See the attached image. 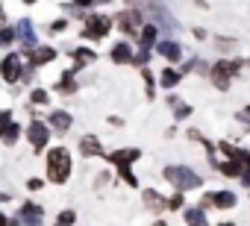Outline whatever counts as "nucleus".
<instances>
[{
  "label": "nucleus",
  "mask_w": 250,
  "mask_h": 226,
  "mask_svg": "<svg viewBox=\"0 0 250 226\" xmlns=\"http://www.w3.org/2000/svg\"><path fill=\"white\" fill-rule=\"evenodd\" d=\"M27 138H30V147H33L36 153H42V150H47V141H50V127H47L44 121H33V124L27 127Z\"/></svg>",
  "instance_id": "7"
},
{
  "label": "nucleus",
  "mask_w": 250,
  "mask_h": 226,
  "mask_svg": "<svg viewBox=\"0 0 250 226\" xmlns=\"http://www.w3.org/2000/svg\"><path fill=\"white\" fill-rule=\"evenodd\" d=\"M156 53H159L165 62H180V59H183V44L174 41V38H165V41H156Z\"/></svg>",
  "instance_id": "13"
},
{
  "label": "nucleus",
  "mask_w": 250,
  "mask_h": 226,
  "mask_svg": "<svg viewBox=\"0 0 250 226\" xmlns=\"http://www.w3.org/2000/svg\"><path fill=\"white\" fill-rule=\"evenodd\" d=\"M183 220H186L188 226H209L206 208H200V206H186V208H183Z\"/></svg>",
  "instance_id": "15"
},
{
  "label": "nucleus",
  "mask_w": 250,
  "mask_h": 226,
  "mask_svg": "<svg viewBox=\"0 0 250 226\" xmlns=\"http://www.w3.org/2000/svg\"><path fill=\"white\" fill-rule=\"evenodd\" d=\"M71 56H74V71H80V68H85V65L97 62V53H94V50H88V47H77V50H71Z\"/></svg>",
  "instance_id": "17"
},
{
  "label": "nucleus",
  "mask_w": 250,
  "mask_h": 226,
  "mask_svg": "<svg viewBox=\"0 0 250 226\" xmlns=\"http://www.w3.org/2000/svg\"><path fill=\"white\" fill-rule=\"evenodd\" d=\"M74 223H77V211H74V208L59 211V214H56V220H53V226H74Z\"/></svg>",
  "instance_id": "25"
},
{
  "label": "nucleus",
  "mask_w": 250,
  "mask_h": 226,
  "mask_svg": "<svg viewBox=\"0 0 250 226\" xmlns=\"http://www.w3.org/2000/svg\"><path fill=\"white\" fill-rule=\"evenodd\" d=\"M180 79H183V74H180V71H174V68H165V71L159 74V82H162V88H174Z\"/></svg>",
  "instance_id": "24"
},
{
  "label": "nucleus",
  "mask_w": 250,
  "mask_h": 226,
  "mask_svg": "<svg viewBox=\"0 0 250 226\" xmlns=\"http://www.w3.org/2000/svg\"><path fill=\"white\" fill-rule=\"evenodd\" d=\"M21 74H24L21 53H6L3 59H0V79H3V82H18Z\"/></svg>",
  "instance_id": "5"
},
{
  "label": "nucleus",
  "mask_w": 250,
  "mask_h": 226,
  "mask_svg": "<svg viewBox=\"0 0 250 226\" xmlns=\"http://www.w3.org/2000/svg\"><path fill=\"white\" fill-rule=\"evenodd\" d=\"M74 6H80V9H85V6H91V0H74Z\"/></svg>",
  "instance_id": "40"
},
{
  "label": "nucleus",
  "mask_w": 250,
  "mask_h": 226,
  "mask_svg": "<svg viewBox=\"0 0 250 226\" xmlns=\"http://www.w3.org/2000/svg\"><path fill=\"white\" fill-rule=\"evenodd\" d=\"M238 65L241 62H229V59H221V62L212 65V79H215L218 91H229L232 76H238Z\"/></svg>",
  "instance_id": "3"
},
{
  "label": "nucleus",
  "mask_w": 250,
  "mask_h": 226,
  "mask_svg": "<svg viewBox=\"0 0 250 226\" xmlns=\"http://www.w3.org/2000/svg\"><path fill=\"white\" fill-rule=\"evenodd\" d=\"M47 127L56 130V132H68L74 127V115H71V112H65V109H53L50 118H47Z\"/></svg>",
  "instance_id": "11"
},
{
  "label": "nucleus",
  "mask_w": 250,
  "mask_h": 226,
  "mask_svg": "<svg viewBox=\"0 0 250 226\" xmlns=\"http://www.w3.org/2000/svg\"><path fill=\"white\" fill-rule=\"evenodd\" d=\"M191 33H194V38H206V30H200V27H194Z\"/></svg>",
  "instance_id": "39"
},
{
  "label": "nucleus",
  "mask_w": 250,
  "mask_h": 226,
  "mask_svg": "<svg viewBox=\"0 0 250 226\" xmlns=\"http://www.w3.org/2000/svg\"><path fill=\"white\" fill-rule=\"evenodd\" d=\"M153 226H165V223H162V220H159V223H153Z\"/></svg>",
  "instance_id": "48"
},
{
  "label": "nucleus",
  "mask_w": 250,
  "mask_h": 226,
  "mask_svg": "<svg viewBox=\"0 0 250 226\" xmlns=\"http://www.w3.org/2000/svg\"><path fill=\"white\" fill-rule=\"evenodd\" d=\"M238 179H241V185H247V188H250V170H241V176H238Z\"/></svg>",
  "instance_id": "38"
},
{
  "label": "nucleus",
  "mask_w": 250,
  "mask_h": 226,
  "mask_svg": "<svg viewBox=\"0 0 250 226\" xmlns=\"http://www.w3.org/2000/svg\"><path fill=\"white\" fill-rule=\"evenodd\" d=\"M6 223H9V217H6L3 211H0V226H6Z\"/></svg>",
  "instance_id": "43"
},
{
  "label": "nucleus",
  "mask_w": 250,
  "mask_h": 226,
  "mask_svg": "<svg viewBox=\"0 0 250 226\" xmlns=\"http://www.w3.org/2000/svg\"><path fill=\"white\" fill-rule=\"evenodd\" d=\"M0 203H9V191H0Z\"/></svg>",
  "instance_id": "42"
},
{
  "label": "nucleus",
  "mask_w": 250,
  "mask_h": 226,
  "mask_svg": "<svg viewBox=\"0 0 250 226\" xmlns=\"http://www.w3.org/2000/svg\"><path fill=\"white\" fill-rule=\"evenodd\" d=\"M168 103L174 106V118H177V121H186V118H191V106H188V103H180L177 97H168Z\"/></svg>",
  "instance_id": "23"
},
{
  "label": "nucleus",
  "mask_w": 250,
  "mask_h": 226,
  "mask_svg": "<svg viewBox=\"0 0 250 226\" xmlns=\"http://www.w3.org/2000/svg\"><path fill=\"white\" fill-rule=\"evenodd\" d=\"M218 226H235V223H229V220H227V223H218Z\"/></svg>",
  "instance_id": "47"
},
{
  "label": "nucleus",
  "mask_w": 250,
  "mask_h": 226,
  "mask_svg": "<svg viewBox=\"0 0 250 226\" xmlns=\"http://www.w3.org/2000/svg\"><path fill=\"white\" fill-rule=\"evenodd\" d=\"M6 226H21V223H18V220H9V223H6Z\"/></svg>",
  "instance_id": "45"
},
{
  "label": "nucleus",
  "mask_w": 250,
  "mask_h": 226,
  "mask_svg": "<svg viewBox=\"0 0 250 226\" xmlns=\"http://www.w3.org/2000/svg\"><path fill=\"white\" fill-rule=\"evenodd\" d=\"M112 62L115 65H127V62H133V44H127V41H118L115 47H112Z\"/></svg>",
  "instance_id": "16"
},
{
  "label": "nucleus",
  "mask_w": 250,
  "mask_h": 226,
  "mask_svg": "<svg viewBox=\"0 0 250 226\" xmlns=\"http://www.w3.org/2000/svg\"><path fill=\"white\" fill-rule=\"evenodd\" d=\"M215 170H221V173H224V176H229V179L241 176V168H238V162H235V159H227V162H215Z\"/></svg>",
  "instance_id": "22"
},
{
  "label": "nucleus",
  "mask_w": 250,
  "mask_h": 226,
  "mask_svg": "<svg viewBox=\"0 0 250 226\" xmlns=\"http://www.w3.org/2000/svg\"><path fill=\"white\" fill-rule=\"evenodd\" d=\"M112 24H115L121 33H130V36H133V33H139V30L145 27V15H142L139 9H133V6H130V9L118 12V15L112 18Z\"/></svg>",
  "instance_id": "4"
},
{
  "label": "nucleus",
  "mask_w": 250,
  "mask_h": 226,
  "mask_svg": "<svg viewBox=\"0 0 250 226\" xmlns=\"http://www.w3.org/2000/svg\"><path fill=\"white\" fill-rule=\"evenodd\" d=\"M53 59H56V47H50V44H36L33 50H27V62H30V68L50 65Z\"/></svg>",
  "instance_id": "9"
},
{
  "label": "nucleus",
  "mask_w": 250,
  "mask_h": 226,
  "mask_svg": "<svg viewBox=\"0 0 250 226\" xmlns=\"http://www.w3.org/2000/svg\"><path fill=\"white\" fill-rule=\"evenodd\" d=\"M215 47H218L221 53H229V50L238 47V41H235V38H227V36H215Z\"/></svg>",
  "instance_id": "26"
},
{
  "label": "nucleus",
  "mask_w": 250,
  "mask_h": 226,
  "mask_svg": "<svg viewBox=\"0 0 250 226\" xmlns=\"http://www.w3.org/2000/svg\"><path fill=\"white\" fill-rule=\"evenodd\" d=\"M235 194L232 191H212V194H206L203 197V206L200 208H209V206H215V208H221V211H229V208H235Z\"/></svg>",
  "instance_id": "8"
},
{
  "label": "nucleus",
  "mask_w": 250,
  "mask_h": 226,
  "mask_svg": "<svg viewBox=\"0 0 250 226\" xmlns=\"http://www.w3.org/2000/svg\"><path fill=\"white\" fill-rule=\"evenodd\" d=\"M142 76H145V91H147V100H153V97H156V91H153V76H150V71H147V68H142Z\"/></svg>",
  "instance_id": "30"
},
{
  "label": "nucleus",
  "mask_w": 250,
  "mask_h": 226,
  "mask_svg": "<svg viewBox=\"0 0 250 226\" xmlns=\"http://www.w3.org/2000/svg\"><path fill=\"white\" fill-rule=\"evenodd\" d=\"M80 153H83V156H103V144H100V138H94V135H83V138H80Z\"/></svg>",
  "instance_id": "18"
},
{
  "label": "nucleus",
  "mask_w": 250,
  "mask_h": 226,
  "mask_svg": "<svg viewBox=\"0 0 250 226\" xmlns=\"http://www.w3.org/2000/svg\"><path fill=\"white\" fill-rule=\"evenodd\" d=\"M47 179L53 185H65L71 179V170H74V162H71V150L68 147H50L47 150Z\"/></svg>",
  "instance_id": "1"
},
{
  "label": "nucleus",
  "mask_w": 250,
  "mask_h": 226,
  "mask_svg": "<svg viewBox=\"0 0 250 226\" xmlns=\"http://www.w3.org/2000/svg\"><path fill=\"white\" fill-rule=\"evenodd\" d=\"M24 3H27V6H33V3H39V0H24Z\"/></svg>",
  "instance_id": "46"
},
{
  "label": "nucleus",
  "mask_w": 250,
  "mask_h": 226,
  "mask_svg": "<svg viewBox=\"0 0 250 226\" xmlns=\"http://www.w3.org/2000/svg\"><path fill=\"white\" fill-rule=\"evenodd\" d=\"M12 41H15V30L3 27V30H0V44H12Z\"/></svg>",
  "instance_id": "35"
},
{
  "label": "nucleus",
  "mask_w": 250,
  "mask_h": 226,
  "mask_svg": "<svg viewBox=\"0 0 250 226\" xmlns=\"http://www.w3.org/2000/svg\"><path fill=\"white\" fill-rule=\"evenodd\" d=\"M112 27H115V24H112L109 15H88V18H85V30H83V36L91 38V41H97V38L109 36Z\"/></svg>",
  "instance_id": "6"
},
{
  "label": "nucleus",
  "mask_w": 250,
  "mask_h": 226,
  "mask_svg": "<svg viewBox=\"0 0 250 226\" xmlns=\"http://www.w3.org/2000/svg\"><path fill=\"white\" fill-rule=\"evenodd\" d=\"M186 71H188V74H191V71H194V74H206V62H203V59H191V62L186 65Z\"/></svg>",
  "instance_id": "33"
},
{
  "label": "nucleus",
  "mask_w": 250,
  "mask_h": 226,
  "mask_svg": "<svg viewBox=\"0 0 250 226\" xmlns=\"http://www.w3.org/2000/svg\"><path fill=\"white\" fill-rule=\"evenodd\" d=\"M139 47H142V50L156 47V27H153V24H145V27L139 30Z\"/></svg>",
  "instance_id": "20"
},
{
  "label": "nucleus",
  "mask_w": 250,
  "mask_h": 226,
  "mask_svg": "<svg viewBox=\"0 0 250 226\" xmlns=\"http://www.w3.org/2000/svg\"><path fill=\"white\" fill-rule=\"evenodd\" d=\"M30 103H33V106H44V103H50V91H44V88H33V91H30Z\"/></svg>",
  "instance_id": "27"
},
{
  "label": "nucleus",
  "mask_w": 250,
  "mask_h": 226,
  "mask_svg": "<svg viewBox=\"0 0 250 226\" xmlns=\"http://www.w3.org/2000/svg\"><path fill=\"white\" fill-rule=\"evenodd\" d=\"M74 74H77L74 68H68V71H65V76H62V79H59V85H56V91H59V94H74V91H77Z\"/></svg>",
  "instance_id": "21"
},
{
  "label": "nucleus",
  "mask_w": 250,
  "mask_h": 226,
  "mask_svg": "<svg viewBox=\"0 0 250 226\" xmlns=\"http://www.w3.org/2000/svg\"><path fill=\"white\" fill-rule=\"evenodd\" d=\"M218 150H221V153H224V156H227V159H232V156H235V150H238V147H232V144H229V141H221V144H218Z\"/></svg>",
  "instance_id": "36"
},
{
  "label": "nucleus",
  "mask_w": 250,
  "mask_h": 226,
  "mask_svg": "<svg viewBox=\"0 0 250 226\" xmlns=\"http://www.w3.org/2000/svg\"><path fill=\"white\" fill-rule=\"evenodd\" d=\"M235 118H238V124H241V127H247V130H250V106H241V109L235 112Z\"/></svg>",
  "instance_id": "32"
},
{
  "label": "nucleus",
  "mask_w": 250,
  "mask_h": 226,
  "mask_svg": "<svg viewBox=\"0 0 250 226\" xmlns=\"http://www.w3.org/2000/svg\"><path fill=\"white\" fill-rule=\"evenodd\" d=\"M142 203H145V208H150V211H156V214L168 211V197H162V194H159V191H153V188H145Z\"/></svg>",
  "instance_id": "14"
},
{
  "label": "nucleus",
  "mask_w": 250,
  "mask_h": 226,
  "mask_svg": "<svg viewBox=\"0 0 250 226\" xmlns=\"http://www.w3.org/2000/svg\"><path fill=\"white\" fill-rule=\"evenodd\" d=\"M106 159H109L115 168H121V165H133V162L142 159V150H139V147H124V150H112Z\"/></svg>",
  "instance_id": "12"
},
{
  "label": "nucleus",
  "mask_w": 250,
  "mask_h": 226,
  "mask_svg": "<svg viewBox=\"0 0 250 226\" xmlns=\"http://www.w3.org/2000/svg\"><path fill=\"white\" fill-rule=\"evenodd\" d=\"M171 208H186V197H183V191H177V194L168 197V211H171Z\"/></svg>",
  "instance_id": "31"
},
{
  "label": "nucleus",
  "mask_w": 250,
  "mask_h": 226,
  "mask_svg": "<svg viewBox=\"0 0 250 226\" xmlns=\"http://www.w3.org/2000/svg\"><path fill=\"white\" fill-rule=\"evenodd\" d=\"M118 173H121V179L127 182V185H139V179H136V173H133V168H130V165H121V168H118Z\"/></svg>",
  "instance_id": "28"
},
{
  "label": "nucleus",
  "mask_w": 250,
  "mask_h": 226,
  "mask_svg": "<svg viewBox=\"0 0 250 226\" xmlns=\"http://www.w3.org/2000/svg\"><path fill=\"white\" fill-rule=\"evenodd\" d=\"M68 30V21L65 18H56L53 24H47V33H65Z\"/></svg>",
  "instance_id": "34"
},
{
  "label": "nucleus",
  "mask_w": 250,
  "mask_h": 226,
  "mask_svg": "<svg viewBox=\"0 0 250 226\" xmlns=\"http://www.w3.org/2000/svg\"><path fill=\"white\" fill-rule=\"evenodd\" d=\"M27 188H30V191H42V188H44V182H42L39 176H30V179H27Z\"/></svg>",
  "instance_id": "37"
},
{
  "label": "nucleus",
  "mask_w": 250,
  "mask_h": 226,
  "mask_svg": "<svg viewBox=\"0 0 250 226\" xmlns=\"http://www.w3.org/2000/svg\"><path fill=\"white\" fill-rule=\"evenodd\" d=\"M235 162H238V168L241 170H250V150H235V156H232Z\"/></svg>",
  "instance_id": "29"
},
{
  "label": "nucleus",
  "mask_w": 250,
  "mask_h": 226,
  "mask_svg": "<svg viewBox=\"0 0 250 226\" xmlns=\"http://www.w3.org/2000/svg\"><path fill=\"white\" fill-rule=\"evenodd\" d=\"M6 24V9H3V3H0V27Z\"/></svg>",
  "instance_id": "41"
},
{
  "label": "nucleus",
  "mask_w": 250,
  "mask_h": 226,
  "mask_svg": "<svg viewBox=\"0 0 250 226\" xmlns=\"http://www.w3.org/2000/svg\"><path fill=\"white\" fill-rule=\"evenodd\" d=\"M91 3H100L103 6V3H112V0H91Z\"/></svg>",
  "instance_id": "44"
},
{
  "label": "nucleus",
  "mask_w": 250,
  "mask_h": 226,
  "mask_svg": "<svg viewBox=\"0 0 250 226\" xmlns=\"http://www.w3.org/2000/svg\"><path fill=\"white\" fill-rule=\"evenodd\" d=\"M162 176L177 188V191H197L200 185H203V176L197 173V170H191L188 165H165L162 168Z\"/></svg>",
  "instance_id": "2"
},
{
  "label": "nucleus",
  "mask_w": 250,
  "mask_h": 226,
  "mask_svg": "<svg viewBox=\"0 0 250 226\" xmlns=\"http://www.w3.org/2000/svg\"><path fill=\"white\" fill-rule=\"evenodd\" d=\"M21 226H44V208L39 203L21 206Z\"/></svg>",
  "instance_id": "10"
},
{
  "label": "nucleus",
  "mask_w": 250,
  "mask_h": 226,
  "mask_svg": "<svg viewBox=\"0 0 250 226\" xmlns=\"http://www.w3.org/2000/svg\"><path fill=\"white\" fill-rule=\"evenodd\" d=\"M18 38H21V44H24V50H33L39 41H36V33H33V24L30 21H21L18 24Z\"/></svg>",
  "instance_id": "19"
}]
</instances>
